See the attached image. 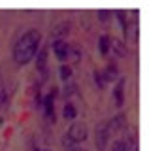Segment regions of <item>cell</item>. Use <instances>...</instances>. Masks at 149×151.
Here are the masks:
<instances>
[{
	"instance_id": "cell-1",
	"label": "cell",
	"mask_w": 149,
	"mask_h": 151,
	"mask_svg": "<svg viewBox=\"0 0 149 151\" xmlns=\"http://www.w3.org/2000/svg\"><path fill=\"white\" fill-rule=\"evenodd\" d=\"M40 42H42L40 30L30 28V30L23 32V36L15 42V45H13V60L19 66L30 63V60L34 59V55L38 53Z\"/></svg>"
},
{
	"instance_id": "cell-2",
	"label": "cell",
	"mask_w": 149,
	"mask_h": 151,
	"mask_svg": "<svg viewBox=\"0 0 149 151\" xmlns=\"http://www.w3.org/2000/svg\"><path fill=\"white\" fill-rule=\"evenodd\" d=\"M110 130H108V125H106V121H102L96 125L95 129V145H96V151H104L106 145H108L110 142Z\"/></svg>"
},
{
	"instance_id": "cell-3",
	"label": "cell",
	"mask_w": 149,
	"mask_h": 151,
	"mask_svg": "<svg viewBox=\"0 0 149 151\" xmlns=\"http://www.w3.org/2000/svg\"><path fill=\"white\" fill-rule=\"evenodd\" d=\"M66 136L70 140H74L76 144H81V142H85L87 136H89V129H87L85 123H72L68 132H66Z\"/></svg>"
},
{
	"instance_id": "cell-4",
	"label": "cell",
	"mask_w": 149,
	"mask_h": 151,
	"mask_svg": "<svg viewBox=\"0 0 149 151\" xmlns=\"http://www.w3.org/2000/svg\"><path fill=\"white\" fill-rule=\"evenodd\" d=\"M125 121H127V115H125V113H117V115H113L110 121H106L110 134H113V132H117V130L123 129V127H125Z\"/></svg>"
},
{
	"instance_id": "cell-5",
	"label": "cell",
	"mask_w": 149,
	"mask_h": 151,
	"mask_svg": "<svg viewBox=\"0 0 149 151\" xmlns=\"http://www.w3.org/2000/svg\"><path fill=\"white\" fill-rule=\"evenodd\" d=\"M53 53L57 55L59 60H64L68 57V53H70V45L64 40H55L53 42Z\"/></svg>"
},
{
	"instance_id": "cell-6",
	"label": "cell",
	"mask_w": 149,
	"mask_h": 151,
	"mask_svg": "<svg viewBox=\"0 0 149 151\" xmlns=\"http://www.w3.org/2000/svg\"><path fill=\"white\" fill-rule=\"evenodd\" d=\"M110 47L113 49V53L117 57H127L128 55V47L121 38H110Z\"/></svg>"
},
{
	"instance_id": "cell-7",
	"label": "cell",
	"mask_w": 149,
	"mask_h": 151,
	"mask_svg": "<svg viewBox=\"0 0 149 151\" xmlns=\"http://www.w3.org/2000/svg\"><path fill=\"white\" fill-rule=\"evenodd\" d=\"M113 98H115V106L123 108V104H125V79L123 78L117 79V85L113 89Z\"/></svg>"
},
{
	"instance_id": "cell-8",
	"label": "cell",
	"mask_w": 149,
	"mask_h": 151,
	"mask_svg": "<svg viewBox=\"0 0 149 151\" xmlns=\"http://www.w3.org/2000/svg\"><path fill=\"white\" fill-rule=\"evenodd\" d=\"M102 78H104V81H115V79H119V70L115 64H108L106 66V70L102 72Z\"/></svg>"
},
{
	"instance_id": "cell-9",
	"label": "cell",
	"mask_w": 149,
	"mask_h": 151,
	"mask_svg": "<svg viewBox=\"0 0 149 151\" xmlns=\"http://www.w3.org/2000/svg\"><path fill=\"white\" fill-rule=\"evenodd\" d=\"M68 32H70V23H68V21H62V23H59V25L53 27L51 34L57 38V40H60V36H66Z\"/></svg>"
},
{
	"instance_id": "cell-10",
	"label": "cell",
	"mask_w": 149,
	"mask_h": 151,
	"mask_svg": "<svg viewBox=\"0 0 149 151\" xmlns=\"http://www.w3.org/2000/svg\"><path fill=\"white\" fill-rule=\"evenodd\" d=\"M38 59H36V66H38V70H44L45 68V63H47V47H42L38 49Z\"/></svg>"
},
{
	"instance_id": "cell-11",
	"label": "cell",
	"mask_w": 149,
	"mask_h": 151,
	"mask_svg": "<svg viewBox=\"0 0 149 151\" xmlns=\"http://www.w3.org/2000/svg\"><path fill=\"white\" fill-rule=\"evenodd\" d=\"M62 115H64V119H76V115H77L76 106L72 102H66L64 104V110H62Z\"/></svg>"
},
{
	"instance_id": "cell-12",
	"label": "cell",
	"mask_w": 149,
	"mask_h": 151,
	"mask_svg": "<svg viewBox=\"0 0 149 151\" xmlns=\"http://www.w3.org/2000/svg\"><path fill=\"white\" fill-rule=\"evenodd\" d=\"M62 149L64 151H81L80 144H76L74 140H70L68 136H64V138H62Z\"/></svg>"
},
{
	"instance_id": "cell-13",
	"label": "cell",
	"mask_w": 149,
	"mask_h": 151,
	"mask_svg": "<svg viewBox=\"0 0 149 151\" xmlns=\"http://www.w3.org/2000/svg\"><path fill=\"white\" fill-rule=\"evenodd\" d=\"M98 47H100V53L102 55H108V51H110V36L102 34L98 38Z\"/></svg>"
},
{
	"instance_id": "cell-14",
	"label": "cell",
	"mask_w": 149,
	"mask_h": 151,
	"mask_svg": "<svg viewBox=\"0 0 149 151\" xmlns=\"http://www.w3.org/2000/svg\"><path fill=\"white\" fill-rule=\"evenodd\" d=\"M127 13L123 12V9H119L117 12V19H119V23H121V27H123V32H125V36H127V32H128V23H127Z\"/></svg>"
},
{
	"instance_id": "cell-15",
	"label": "cell",
	"mask_w": 149,
	"mask_h": 151,
	"mask_svg": "<svg viewBox=\"0 0 149 151\" xmlns=\"http://www.w3.org/2000/svg\"><path fill=\"white\" fill-rule=\"evenodd\" d=\"M60 78H62L64 81H68V79L72 78V68H70L68 64H62V66H60Z\"/></svg>"
},
{
	"instance_id": "cell-16",
	"label": "cell",
	"mask_w": 149,
	"mask_h": 151,
	"mask_svg": "<svg viewBox=\"0 0 149 151\" xmlns=\"http://www.w3.org/2000/svg\"><path fill=\"white\" fill-rule=\"evenodd\" d=\"M111 151H127V144H125V140H115L113 145H111Z\"/></svg>"
},
{
	"instance_id": "cell-17",
	"label": "cell",
	"mask_w": 149,
	"mask_h": 151,
	"mask_svg": "<svg viewBox=\"0 0 149 151\" xmlns=\"http://www.w3.org/2000/svg\"><path fill=\"white\" fill-rule=\"evenodd\" d=\"M95 83L98 85L100 89L106 87V81H104V78H102V72H100V70H95Z\"/></svg>"
},
{
	"instance_id": "cell-18",
	"label": "cell",
	"mask_w": 149,
	"mask_h": 151,
	"mask_svg": "<svg viewBox=\"0 0 149 151\" xmlns=\"http://www.w3.org/2000/svg\"><path fill=\"white\" fill-rule=\"evenodd\" d=\"M76 91H77V87L74 83H70V85H66V87H64V96H72V94H76Z\"/></svg>"
},
{
	"instance_id": "cell-19",
	"label": "cell",
	"mask_w": 149,
	"mask_h": 151,
	"mask_svg": "<svg viewBox=\"0 0 149 151\" xmlns=\"http://www.w3.org/2000/svg\"><path fill=\"white\" fill-rule=\"evenodd\" d=\"M110 15H111V12H110V9H100V12H98V19H100L102 23H108Z\"/></svg>"
}]
</instances>
